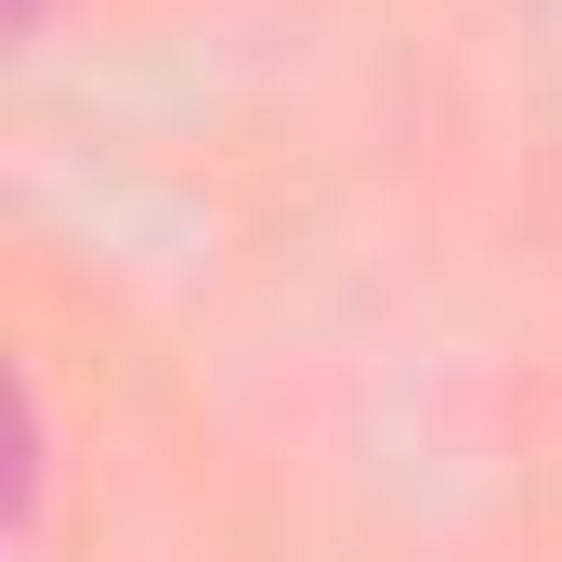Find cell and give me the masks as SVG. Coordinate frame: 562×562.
<instances>
[{
	"mask_svg": "<svg viewBox=\"0 0 562 562\" xmlns=\"http://www.w3.org/2000/svg\"><path fill=\"white\" fill-rule=\"evenodd\" d=\"M13 26H40V0H13Z\"/></svg>",
	"mask_w": 562,
	"mask_h": 562,
	"instance_id": "1",
	"label": "cell"
}]
</instances>
